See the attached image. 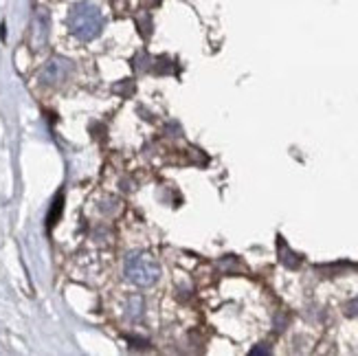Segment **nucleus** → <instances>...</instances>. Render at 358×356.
I'll return each mask as SVG.
<instances>
[{
    "mask_svg": "<svg viewBox=\"0 0 358 356\" xmlns=\"http://www.w3.org/2000/svg\"><path fill=\"white\" fill-rule=\"evenodd\" d=\"M68 29L79 40H95L104 29V16L92 3H77L68 13Z\"/></svg>",
    "mask_w": 358,
    "mask_h": 356,
    "instance_id": "f257e3e1",
    "label": "nucleus"
},
{
    "mask_svg": "<svg viewBox=\"0 0 358 356\" xmlns=\"http://www.w3.org/2000/svg\"><path fill=\"white\" fill-rule=\"evenodd\" d=\"M126 277L136 286H152L161 277V266L152 255L132 253L126 259Z\"/></svg>",
    "mask_w": 358,
    "mask_h": 356,
    "instance_id": "f03ea898",
    "label": "nucleus"
},
{
    "mask_svg": "<svg viewBox=\"0 0 358 356\" xmlns=\"http://www.w3.org/2000/svg\"><path fill=\"white\" fill-rule=\"evenodd\" d=\"M73 73V62L66 60V58H51L44 68L40 71V79H42V84H49V86H55V84H62Z\"/></svg>",
    "mask_w": 358,
    "mask_h": 356,
    "instance_id": "7ed1b4c3",
    "label": "nucleus"
},
{
    "mask_svg": "<svg viewBox=\"0 0 358 356\" xmlns=\"http://www.w3.org/2000/svg\"><path fill=\"white\" fill-rule=\"evenodd\" d=\"M279 253L284 255V257H282V262H284V264H286L288 268H297V266H299V262H301V259H299V257H297V255H295L293 251H288L284 242H279Z\"/></svg>",
    "mask_w": 358,
    "mask_h": 356,
    "instance_id": "20e7f679",
    "label": "nucleus"
},
{
    "mask_svg": "<svg viewBox=\"0 0 358 356\" xmlns=\"http://www.w3.org/2000/svg\"><path fill=\"white\" fill-rule=\"evenodd\" d=\"M62 207H64V198H62V196H58V198H55V202H53V207H51L49 218H47L49 227H53L55 222H58V218H60V213H62Z\"/></svg>",
    "mask_w": 358,
    "mask_h": 356,
    "instance_id": "39448f33",
    "label": "nucleus"
},
{
    "mask_svg": "<svg viewBox=\"0 0 358 356\" xmlns=\"http://www.w3.org/2000/svg\"><path fill=\"white\" fill-rule=\"evenodd\" d=\"M348 314H354V317H356V314H358V299H354L352 304L348 306Z\"/></svg>",
    "mask_w": 358,
    "mask_h": 356,
    "instance_id": "423d86ee",
    "label": "nucleus"
}]
</instances>
